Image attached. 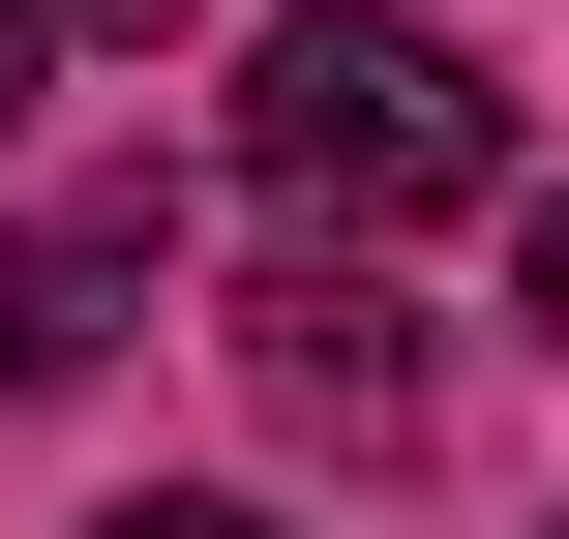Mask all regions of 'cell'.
Segmentation results:
<instances>
[{
  "instance_id": "obj_1",
  "label": "cell",
  "mask_w": 569,
  "mask_h": 539,
  "mask_svg": "<svg viewBox=\"0 0 569 539\" xmlns=\"http://www.w3.org/2000/svg\"><path fill=\"white\" fill-rule=\"evenodd\" d=\"M240 180H270L300 240H450V210H510V90H480L450 30H390V0H300V30L240 60Z\"/></svg>"
},
{
  "instance_id": "obj_2",
  "label": "cell",
  "mask_w": 569,
  "mask_h": 539,
  "mask_svg": "<svg viewBox=\"0 0 569 539\" xmlns=\"http://www.w3.org/2000/svg\"><path fill=\"white\" fill-rule=\"evenodd\" d=\"M240 390H270V420H300V450H420V330H390V300H360V240H330V270H270V300H240Z\"/></svg>"
},
{
  "instance_id": "obj_3",
  "label": "cell",
  "mask_w": 569,
  "mask_h": 539,
  "mask_svg": "<svg viewBox=\"0 0 569 539\" xmlns=\"http://www.w3.org/2000/svg\"><path fill=\"white\" fill-rule=\"evenodd\" d=\"M90 330H120V240H0V390H60Z\"/></svg>"
},
{
  "instance_id": "obj_4",
  "label": "cell",
  "mask_w": 569,
  "mask_h": 539,
  "mask_svg": "<svg viewBox=\"0 0 569 539\" xmlns=\"http://www.w3.org/2000/svg\"><path fill=\"white\" fill-rule=\"evenodd\" d=\"M60 30H120V60H150V30H210V0H60Z\"/></svg>"
},
{
  "instance_id": "obj_5",
  "label": "cell",
  "mask_w": 569,
  "mask_h": 539,
  "mask_svg": "<svg viewBox=\"0 0 569 539\" xmlns=\"http://www.w3.org/2000/svg\"><path fill=\"white\" fill-rule=\"evenodd\" d=\"M90 539H270V510H90Z\"/></svg>"
},
{
  "instance_id": "obj_6",
  "label": "cell",
  "mask_w": 569,
  "mask_h": 539,
  "mask_svg": "<svg viewBox=\"0 0 569 539\" xmlns=\"http://www.w3.org/2000/svg\"><path fill=\"white\" fill-rule=\"evenodd\" d=\"M30 30H60V0H0V90H30Z\"/></svg>"
},
{
  "instance_id": "obj_7",
  "label": "cell",
  "mask_w": 569,
  "mask_h": 539,
  "mask_svg": "<svg viewBox=\"0 0 569 539\" xmlns=\"http://www.w3.org/2000/svg\"><path fill=\"white\" fill-rule=\"evenodd\" d=\"M540 330H569V210H540Z\"/></svg>"
}]
</instances>
